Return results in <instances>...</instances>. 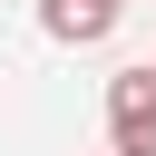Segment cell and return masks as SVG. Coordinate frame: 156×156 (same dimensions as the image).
Wrapping results in <instances>:
<instances>
[{
	"instance_id": "cell-1",
	"label": "cell",
	"mask_w": 156,
	"mask_h": 156,
	"mask_svg": "<svg viewBox=\"0 0 156 156\" xmlns=\"http://www.w3.org/2000/svg\"><path fill=\"white\" fill-rule=\"evenodd\" d=\"M107 146L117 156H156V58L107 78Z\"/></svg>"
},
{
	"instance_id": "cell-2",
	"label": "cell",
	"mask_w": 156,
	"mask_h": 156,
	"mask_svg": "<svg viewBox=\"0 0 156 156\" xmlns=\"http://www.w3.org/2000/svg\"><path fill=\"white\" fill-rule=\"evenodd\" d=\"M39 29H49L58 49H98V39L117 29V0H39Z\"/></svg>"
},
{
	"instance_id": "cell-3",
	"label": "cell",
	"mask_w": 156,
	"mask_h": 156,
	"mask_svg": "<svg viewBox=\"0 0 156 156\" xmlns=\"http://www.w3.org/2000/svg\"><path fill=\"white\" fill-rule=\"evenodd\" d=\"M117 10H127V0H117Z\"/></svg>"
}]
</instances>
